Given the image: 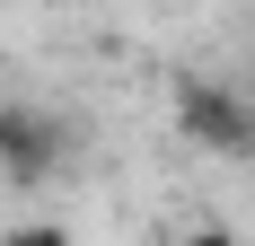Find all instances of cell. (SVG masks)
I'll return each mask as SVG.
<instances>
[{
  "instance_id": "2",
  "label": "cell",
  "mask_w": 255,
  "mask_h": 246,
  "mask_svg": "<svg viewBox=\"0 0 255 246\" xmlns=\"http://www.w3.org/2000/svg\"><path fill=\"white\" fill-rule=\"evenodd\" d=\"M62 158H71V123L53 115V106H0V176H9L18 194L53 185Z\"/></svg>"
},
{
  "instance_id": "1",
  "label": "cell",
  "mask_w": 255,
  "mask_h": 246,
  "mask_svg": "<svg viewBox=\"0 0 255 246\" xmlns=\"http://www.w3.org/2000/svg\"><path fill=\"white\" fill-rule=\"evenodd\" d=\"M167 115H176V132L203 149V158H220V167H247L255 158V97H238L229 79L185 71L176 97H167Z\"/></svg>"
}]
</instances>
